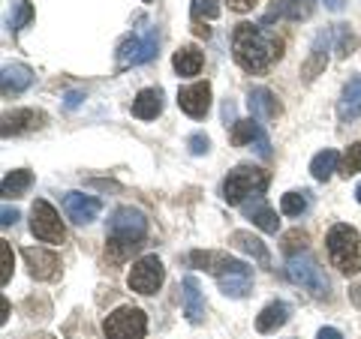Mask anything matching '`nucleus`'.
Returning a JSON list of instances; mask_svg holds the SVG:
<instances>
[{
    "instance_id": "1",
    "label": "nucleus",
    "mask_w": 361,
    "mask_h": 339,
    "mask_svg": "<svg viewBox=\"0 0 361 339\" xmlns=\"http://www.w3.org/2000/svg\"><path fill=\"white\" fill-rule=\"evenodd\" d=\"M232 58L250 75H262L283 58V39L265 25H250L241 21L232 33Z\"/></svg>"
},
{
    "instance_id": "2",
    "label": "nucleus",
    "mask_w": 361,
    "mask_h": 339,
    "mask_svg": "<svg viewBox=\"0 0 361 339\" xmlns=\"http://www.w3.org/2000/svg\"><path fill=\"white\" fill-rule=\"evenodd\" d=\"M325 250H329L331 264L341 270L343 276H355L361 270V237L353 225L337 222L325 234Z\"/></svg>"
},
{
    "instance_id": "3",
    "label": "nucleus",
    "mask_w": 361,
    "mask_h": 339,
    "mask_svg": "<svg viewBox=\"0 0 361 339\" xmlns=\"http://www.w3.org/2000/svg\"><path fill=\"white\" fill-rule=\"evenodd\" d=\"M271 184V174L253 165H238L232 168L223 180V201L226 205H244L250 196H262Z\"/></svg>"
},
{
    "instance_id": "4",
    "label": "nucleus",
    "mask_w": 361,
    "mask_h": 339,
    "mask_svg": "<svg viewBox=\"0 0 361 339\" xmlns=\"http://www.w3.org/2000/svg\"><path fill=\"white\" fill-rule=\"evenodd\" d=\"M286 276H289V282H295V286L307 288L310 295H316V298H325V295H329V276H325V270L319 267V262H316L310 252H295V255H289V262H286Z\"/></svg>"
},
{
    "instance_id": "5",
    "label": "nucleus",
    "mask_w": 361,
    "mask_h": 339,
    "mask_svg": "<svg viewBox=\"0 0 361 339\" xmlns=\"http://www.w3.org/2000/svg\"><path fill=\"white\" fill-rule=\"evenodd\" d=\"M160 49V33L157 27H148L145 33H130L118 45V70H130V66L151 63Z\"/></svg>"
},
{
    "instance_id": "6",
    "label": "nucleus",
    "mask_w": 361,
    "mask_h": 339,
    "mask_svg": "<svg viewBox=\"0 0 361 339\" xmlns=\"http://www.w3.org/2000/svg\"><path fill=\"white\" fill-rule=\"evenodd\" d=\"M148 234V217L139 207H118L109 219V241L115 243H135L142 246Z\"/></svg>"
},
{
    "instance_id": "7",
    "label": "nucleus",
    "mask_w": 361,
    "mask_h": 339,
    "mask_svg": "<svg viewBox=\"0 0 361 339\" xmlns=\"http://www.w3.org/2000/svg\"><path fill=\"white\" fill-rule=\"evenodd\" d=\"M103 333L106 339H145V333H148V315L139 307H121L106 315Z\"/></svg>"
},
{
    "instance_id": "8",
    "label": "nucleus",
    "mask_w": 361,
    "mask_h": 339,
    "mask_svg": "<svg viewBox=\"0 0 361 339\" xmlns=\"http://www.w3.org/2000/svg\"><path fill=\"white\" fill-rule=\"evenodd\" d=\"M30 234L42 243H63L66 241V229L58 217V210L45 198H37L30 207Z\"/></svg>"
},
{
    "instance_id": "9",
    "label": "nucleus",
    "mask_w": 361,
    "mask_h": 339,
    "mask_svg": "<svg viewBox=\"0 0 361 339\" xmlns=\"http://www.w3.org/2000/svg\"><path fill=\"white\" fill-rule=\"evenodd\" d=\"M163 279H166V270H163V262L157 255H142L139 262H133L130 276H127L130 288L135 295H145V298L157 295L163 286Z\"/></svg>"
},
{
    "instance_id": "10",
    "label": "nucleus",
    "mask_w": 361,
    "mask_h": 339,
    "mask_svg": "<svg viewBox=\"0 0 361 339\" xmlns=\"http://www.w3.org/2000/svg\"><path fill=\"white\" fill-rule=\"evenodd\" d=\"M217 286L226 298H247V291L253 288V270L238 258H226L223 267L217 270Z\"/></svg>"
},
{
    "instance_id": "11",
    "label": "nucleus",
    "mask_w": 361,
    "mask_h": 339,
    "mask_svg": "<svg viewBox=\"0 0 361 339\" xmlns=\"http://www.w3.org/2000/svg\"><path fill=\"white\" fill-rule=\"evenodd\" d=\"M178 105L184 115H190L193 120H202L211 111V84L208 82H196L178 90Z\"/></svg>"
},
{
    "instance_id": "12",
    "label": "nucleus",
    "mask_w": 361,
    "mask_h": 339,
    "mask_svg": "<svg viewBox=\"0 0 361 339\" xmlns=\"http://www.w3.org/2000/svg\"><path fill=\"white\" fill-rule=\"evenodd\" d=\"M21 255H25L27 270H30L33 279H39V282L58 279V274H61V258H58V252L42 250V246H27Z\"/></svg>"
},
{
    "instance_id": "13",
    "label": "nucleus",
    "mask_w": 361,
    "mask_h": 339,
    "mask_svg": "<svg viewBox=\"0 0 361 339\" xmlns=\"http://www.w3.org/2000/svg\"><path fill=\"white\" fill-rule=\"evenodd\" d=\"M232 144H238V148H244V144H253L256 153L262 156V160H271V141L268 135L262 129V123L259 120H235L232 127Z\"/></svg>"
},
{
    "instance_id": "14",
    "label": "nucleus",
    "mask_w": 361,
    "mask_h": 339,
    "mask_svg": "<svg viewBox=\"0 0 361 339\" xmlns=\"http://www.w3.org/2000/svg\"><path fill=\"white\" fill-rule=\"evenodd\" d=\"M63 210L75 225H87L99 217L103 210V201L94 198V196H85V192H66L63 196Z\"/></svg>"
},
{
    "instance_id": "15",
    "label": "nucleus",
    "mask_w": 361,
    "mask_h": 339,
    "mask_svg": "<svg viewBox=\"0 0 361 339\" xmlns=\"http://www.w3.org/2000/svg\"><path fill=\"white\" fill-rule=\"evenodd\" d=\"M241 210H244V217L250 219L253 225H259L265 234H277L280 231V219H277V213L271 210V205L265 201V196H250L241 205Z\"/></svg>"
},
{
    "instance_id": "16",
    "label": "nucleus",
    "mask_w": 361,
    "mask_h": 339,
    "mask_svg": "<svg viewBox=\"0 0 361 339\" xmlns=\"http://www.w3.org/2000/svg\"><path fill=\"white\" fill-rule=\"evenodd\" d=\"M313 15V0H271L268 13H265V25L286 18V21H304Z\"/></svg>"
},
{
    "instance_id": "17",
    "label": "nucleus",
    "mask_w": 361,
    "mask_h": 339,
    "mask_svg": "<svg viewBox=\"0 0 361 339\" xmlns=\"http://www.w3.org/2000/svg\"><path fill=\"white\" fill-rule=\"evenodd\" d=\"M45 123V115L37 108H16V111H6L4 115V139L9 135H25V132H33L39 129Z\"/></svg>"
},
{
    "instance_id": "18",
    "label": "nucleus",
    "mask_w": 361,
    "mask_h": 339,
    "mask_svg": "<svg viewBox=\"0 0 361 339\" xmlns=\"http://www.w3.org/2000/svg\"><path fill=\"white\" fill-rule=\"evenodd\" d=\"M329 45H331V30H322L319 37L313 39L310 45V54H307V60L301 63V75H304V82H313L316 75H319L325 66H329Z\"/></svg>"
},
{
    "instance_id": "19",
    "label": "nucleus",
    "mask_w": 361,
    "mask_h": 339,
    "mask_svg": "<svg viewBox=\"0 0 361 339\" xmlns=\"http://www.w3.org/2000/svg\"><path fill=\"white\" fill-rule=\"evenodd\" d=\"M163 115V90L160 87H145L133 99V117L139 120H154Z\"/></svg>"
},
{
    "instance_id": "20",
    "label": "nucleus",
    "mask_w": 361,
    "mask_h": 339,
    "mask_svg": "<svg viewBox=\"0 0 361 339\" xmlns=\"http://www.w3.org/2000/svg\"><path fill=\"white\" fill-rule=\"evenodd\" d=\"M33 84V70L27 63H6L4 75H0V87H4V96L9 94H25Z\"/></svg>"
},
{
    "instance_id": "21",
    "label": "nucleus",
    "mask_w": 361,
    "mask_h": 339,
    "mask_svg": "<svg viewBox=\"0 0 361 339\" xmlns=\"http://www.w3.org/2000/svg\"><path fill=\"white\" fill-rule=\"evenodd\" d=\"M247 105H250V115L253 120H274L280 115V103H277V96L271 94L268 87H256L250 90V96H247Z\"/></svg>"
},
{
    "instance_id": "22",
    "label": "nucleus",
    "mask_w": 361,
    "mask_h": 339,
    "mask_svg": "<svg viewBox=\"0 0 361 339\" xmlns=\"http://www.w3.org/2000/svg\"><path fill=\"white\" fill-rule=\"evenodd\" d=\"M337 117L343 123H353L361 117V75L349 78V84L343 87L341 103H337Z\"/></svg>"
},
{
    "instance_id": "23",
    "label": "nucleus",
    "mask_w": 361,
    "mask_h": 339,
    "mask_svg": "<svg viewBox=\"0 0 361 339\" xmlns=\"http://www.w3.org/2000/svg\"><path fill=\"white\" fill-rule=\"evenodd\" d=\"M289 315H292L289 303H283V300L268 303V307L256 315V331H259V333H277L280 327L289 321Z\"/></svg>"
},
{
    "instance_id": "24",
    "label": "nucleus",
    "mask_w": 361,
    "mask_h": 339,
    "mask_svg": "<svg viewBox=\"0 0 361 339\" xmlns=\"http://www.w3.org/2000/svg\"><path fill=\"white\" fill-rule=\"evenodd\" d=\"M184 315L190 324H202L205 319V300H202V286L196 276H184Z\"/></svg>"
},
{
    "instance_id": "25",
    "label": "nucleus",
    "mask_w": 361,
    "mask_h": 339,
    "mask_svg": "<svg viewBox=\"0 0 361 339\" xmlns=\"http://www.w3.org/2000/svg\"><path fill=\"white\" fill-rule=\"evenodd\" d=\"M202 63H205V54H202L196 45H180V49L175 51V58H172L175 72L184 75V78L199 75L202 72Z\"/></svg>"
},
{
    "instance_id": "26",
    "label": "nucleus",
    "mask_w": 361,
    "mask_h": 339,
    "mask_svg": "<svg viewBox=\"0 0 361 339\" xmlns=\"http://www.w3.org/2000/svg\"><path fill=\"white\" fill-rule=\"evenodd\" d=\"M232 246L235 250H241V252H247V255H253L256 262H262V264H268L271 262V252H268V246L259 241L256 234H250V231H232Z\"/></svg>"
},
{
    "instance_id": "27",
    "label": "nucleus",
    "mask_w": 361,
    "mask_h": 339,
    "mask_svg": "<svg viewBox=\"0 0 361 339\" xmlns=\"http://www.w3.org/2000/svg\"><path fill=\"white\" fill-rule=\"evenodd\" d=\"M341 160H343V156L337 151H319L310 160V174L319 180V184H325V180H329L334 172H341Z\"/></svg>"
},
{
    "instance_id": "28",
    "label": "nucleus",
    "mask_w": 361,
    "mask_h": 339,
    "mask_svg": "<svg viewBox=\"0 0 361 339\" xmlns=\"http://www.w3.org/2000/svg\"><path fill=\"white\" fill-rule=\"evenodd\" d=\"M0 186H4V198H18L33 186V174L27 172V168H16V172H9L4 177Z\"/></svg>"
},
{
    "instance_id": "29",
    "label": "nucleus",
    "mask_w": 361,
    "mask_h": 339,
    "mask_svg": "<svg viewBox=\"0 0 361 339\" xmlns=\"http://www.w3.org/2000/svg\"><path fill=\"white\" fill-rule=\"evenodd\" d=\"M280 210H283L286 217H304V213L310 210V192H286V196L280 198Z\"/></svg>"
},
{
    "instance_id": "30",
    "label": "nucleus",
    "mask_w": 361,
    "mask_h": 339,
    "mask_svg": "<svg viewBox=\"0 0 361 339\" xmlns=\"http://www.w3.org/2000/svg\"><path fill=\"white\" fill-rule=\"evenodd\" d=\"M331 39H334L337 58H349V54L355 51V37H353V30H349V25H334L331 27Z\"/></svg>"
},
{
    "instance_id": "31",
    "label": "nucleus",
    "mask_w": 361,
    "mask_h": 339,
    "mask_svg": "<svg viewBox=\"0 0 361 339\" xmlns=\"http://www.w3.org/2000/svg\"><path fill=\"white\" fill-rule=\"evenodd\" d=\"M190 15H193V21H214V18H220V0H193Z\"/></svg>"
},
{
    "instance_id": "32",
    "label": "nucleus",
    "mask_w": 361,
    "mask_h": 339,
    "mask_svg": "<svg viewBox=\"0 0 361 339\" xmlns=\"http://www.w3.org/2000/svg\"><path fill=\"white\" fill-rule=\"evenodd\" d=\"M358 172H361V141L349 144L346 153H343V160H341V174L343 177H353Z\"/></svg>"
},
{
    "instance_id": "33",
    "label": "nucleus",
    "mask_w": 361,
    "mask_h": 339,
    "mask_svg": "<svg viewBox=\"0 0 361 339\" xmlns=\"http://www.w3.org/2000/svg\"><path fill=\"white\" fill-rule=\"evenodd\" d=\"M13 279V250H9L6 241H0V286Z\"/></svg>"
},
{
    "instance_id": "34",
    "label": "nucleus",
    "mask_w": 361,
    "mask_h": 339,
    "mask_svg": "<svg viewBox=\"0 0 361 339\" xmlns=\"http://www.w3.org/2000/svg\"><path fill=\"white\" fill-rule=\"evenodd\" d=\"M30 18H33V6L27 4V0H21L18 9H16V15H13V21H9V27H13V33H18L21 27L30 25Z\"/></svg>"
},
{
    "instance_id": "35",
    "label": "nucleus",
    "mask_w": 361,
    "mask_h": 339,
    "mask_svg": "<svg viewBox=\"0 0 361 339\" xmlns=\"http://www.w3.org/2000/svg\"><path fill=\"white\" fill-rule=\"evenodd\" d=\"M187 148H190V153L193 156H202V153H208V148H211V139L205 132H193L187 139Z\"/></svg>"
},
{
    "instance_id": "36",
    "label": "nucleus",
    "mask_w": 361,
    "mask_h": 339,
    "mask_svg": "<svg viewBox=\"0 0 361 339\" xmlns=\"http://www.w3.org/2000/svg\"><path fill=\"white\" fill-rule=\"evenodd\" d=\"M283 246H286V252H292V250H295V246H301V250H304V243H307V234H301V231H292V234H286L283 237Z\"/></svg>"
},
{
    "instance_id": "37",
    "label": "nucleus",
    "mask_w": 361,
    "mask_h": 339,
    "mask_svg": "<svg viewBox=\"0 0 361 339\" xmlns=\"http://www.w3.org/2000/svg\"><path fill=\"white\" fill-rule=\"evenodd\" d=\"M0 225H4V229H9V225H16L18 222V210L16 207H9V205H4V213H0Z\"/></svg>"
},
{
    "instance_id": "38",
    "label": "nucleus",
    "mask_w": 361,
    "mask_h": 339,
    "mask_svg": "<svg viewBox=\"0 0 361 339\" xmlns=\"http://www.w3.org/2000/svg\"><path fill=\"white\" fill-rule=\"evenodd\" d=\"M229 4V9H235V13H247V9L256 6V0H226Z\"/></svg>"
},
{
    "instance_id": "39",
    "label": "nucleus",
    "mask_w": 361,
    "mask_h": 339,
    "mask_svg": "<svg viewBox=\"0 0 361 339\" xmlns=\"http://www.w3.org/2000/svg\"><path fill=\"white\" fill-rule=\"evenodd\" d=\"M82 99H85L82 90H73V94H66V108H75L78 103H82Z\"/></svg>"
},
{
    "instance_id": "40",
    "label": "nucleus",
    "mask_w": 361,
    "mask_h": 339,
    "mask_svg": "<svg viewBox=\"0 0 361 339\" xmlns=\"http://www.w3.org/2000/svg\"><path fill=\"white\" fill-rule=\"evenodd\" d=\"M316 339H343L341 331H334V327H322L319 333H316Z\"/></svg>"
},
{
    "instance_id": "41",
    "label": "nucleus",
    "mask_w": 361,
    "mask_h": 339,
    "mask_svg": "<svg viewBox=\"0 0 361 339\" xmlns=\"http://www.w3.org/2000/svg\"><path fill=\"white\" fill-rule=\"evenodd\" d=\"M349 300H353V307L361 309V282H355V286L349 288Z\"/></svg>"
},
{
    "instance_id": "42",
    "label": "nucleus",
    "mask_w": 361,
    "mask_h": 339,
    "mask_svg": "<svg viewBox=\"0 0 361 339\" xmlns=\"http://www.w3.org/2000/svg\"><path fill=\"white\" fill-rule=\"evenodd\" d=\"M325 9H331V13H343V6H346V0H322Z\"/></svg>"
},
{
    "instance_id": "43",
    "label": "nucleus",
    "mask_w": 361,
    "mask_h": 339,
    "mask_svg": "<svg viewBox=\"0 0 361 339\" xmlns=\"http://www.w3.org/2000/svg\"><path fill=\"white\" fill-rule=\"evenodd\" d=\"M355 201H358V205H361V184L355 186Z\"/></svg>"
},
{
    "instance_id": "44",
    "label": "nucleus",
    "mask_w": 361,
    "mask_h": 339,
    "mask_svg": "<svg viewBox=\"0 0 361 339\" xmlns=\"http://www.w3.org/2000/svg\"><path fill=\"white\" fill-rule=\"evenodd\" d=\"M145 4H154V0H145Z\"/></svg>"
}]
</instances>
